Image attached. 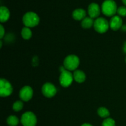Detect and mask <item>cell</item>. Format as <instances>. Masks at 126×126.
Wrapping results in <instances>:
<instances>
[{
  "instance_id": "11",
  "label": "cell",
  "mask_w": 126,
  "mask_h": 126,
  "mask_svg": "<svg viewBox=\"0 0 126 126\" xmlns=\"http://www.w3.org/2000/svg\"><path fill=\"white\" fill-rule=\"evenodd\" d=\"M123 25V20L119 16H114L110 20V27L113 30H118Z\"/></svg>"
},
{
  "instance_id": "1",
  "label": "cell",
  "mask_w": 126,
  "mask_h": 126,
  "mask_svg": "<svg viewBox=\"0 0 126 126\" xmlns=\"http://www.w3.org/2000/svg\"><path fill=\"white\" fill-rule=\"evenodd\" d=\"M118 7L114 0H105L102 3V11L104 15L108 17L114 16L117 12Z\"/></svg>"
},
{
  "instance_id": "6",
  "label": "cell",
  "mask_w": 126,
  "mask_h": 126,
  "mask_svg": "<svg viewBox=\"0 0 126 126\" xmlns=\"http://www.w3.org/2000/svg\"><path fill=\"white\" fill-rule=\"evenodd\" d=\"M36 123V117L33 112L27 111L22 114L21 123L23 126H35Z\"/></svg>"
},
{
  "instance_id": "7",
  "label": "cell",
  "mask_w": 126,
  "mask_h": 126,
  "mask_svg": "<svg viewBox=\"0 0 126 126\" xmlns=\"http://www.w3.org/2000/svg\"><path fill=\"white\" fill-rule=\"evenodd\" d=\"M13 89L11 84L4 78L0 80V95L2 97L9 96L12 94Z\"/></svg>"
},
{
  "instance_id": "19",
  "label": "cell",
  "mask_w": 126,
  "mask_h": 126,
  "mask_svg": "<svg viewBox=\"0 0 126 126\" xmlns=\"http://www.w3.org/2000/svg\"><path fill=\"white\" fill-rule=\"evenodd\" d=\"M23 107V103L22 101H17L13 104V110L15 111H19L22 110Z\"/></svg>"
},
{
  "instance_id": "12",
  "label": "cell",
  "mask_w": 126,
  "mask_h": 126,
  "mask_svg": "<svg viewBox=\"0 0 126 126\" xmlns=\"http://www.w3.org/2000/svg\"><path fill=\"white\" fill-rule=\"evenodd\" d=\"M10 17V11L5 6H1L0 7V21L1 22H6Z\"/></svg>"
},
{
  "instance_id": "9",
  "label": "cell",
  "mask_w": 126,
  "mask_h": 126,
  "mask_svg": "<svg viewBox=\"0 0 126 126\" xmlns=\"http://www.w3.org/2000/svg\"><path fill=\"white\" fill-rule=\"evenodd\" d=\"M33 91L30 86H24L21 89L19 92V96L21 100L24 102H28L32 98Z\"/></svg>"
},
{
  "instance_id": "14",
  "label": "cell",
  "mask_w": 126,
  "mask_h": 126,
  "mask_svg": "<svg viewBox=\"0 0 126 126\" xmlns=\"http://www.w3.org/2000/svg\"><path fill=\"white\" fill-rule=\"evenodd\" d=\"M74 79L79 83H82L86 80V75L81 70H76L73 73Z\"/></svg>"
},
{
  "instance_id": "16",
  "label": "cell",
  "mask_w": 126,
  "mask_h": 126,
  "mask_svg": "<svg viewBox=\"0 0 126 126\" xmlns=\"http://www.w3.org/2000/svg\"><path fill=\"white\" fill-rule=\"evenodd\" d=\"M19 123L18 118L16 116L11 115L7 119V123L9 126H17Z\"/></svg>"
},
{
  "instance_id": "13",
  "label": "cell",
  "mask_w": 126,
  "mask_h": 126,
  "mask_svg": "<svg viewBox=\"0 0 126 126\" xmlns=\"http://www.w3.org/2000/svg\"><path fill=\"white\" fill-rule=\"evenodd\" d=\"M73 17L76 20H82L86 18V12L82 9H76L73 12Z\"/></svg>"
},
{
  "instance_id": "10",
  "label": "cell",
  "mask_w": 126,
  "mask_h": 126,
  "mask_svg": "<svg viewBox=\"0 0 126 126\" xmlns=\"http://www.w3.org/2000/svg\"><path fill=\"white\" fill-rule=\"evenodd\" d=\"M88 13L89 17L92 18H97L100 14V8L98 4L92 2L88 7Z\"/></svg>"
},
{
  "instance_id": "5",
  "label": "cell",
  "mask_w": 126,
  "mask_h": 126,
  "mask_svg": "<svg viewBox=\"0 0 126 126\" xmlns=\"http://www.w3.org/2000/svg\"><path fill=\"white\" fill-rule=\"evenodd\" d=\"M94 29L99 33H104L107 32L110 27V23L105 18L99 17L94 21Z\"/></svg>"
},
{
  "instance_id": "24",
  "label": "cell",
  "mask_w": 126,
  "mask_h": 126,
  "mask_svg": "<svg viewBox=\"0 0 126 126\" xmlns=\"http://www.w3.org/2000/svg\"><path fill=\"white\" fill-rule=\"evenodd\" d=\"M81 126H92L91 124H87V123H86V124H83Z\"/></svg>"
},
{
  "instance_id": "17",
  "label": "cell",
  "mask_w": 126,
  "mask_h": 126,
  "mask_svg": "<svg viewBox=\"0 0 126 126\" xmlns=\"http://www.w3.org/2000/svg\"><path fill=\"white\" fill-rule=\"evenodd\" d=\"M97 113L101 118H107L108 117H109L110 114L109 110L105 107H100L98 108L97 110Z\"/></svg>"
},
{
  "instance_id": "8",
  "label": "cell",
  "mask_w": 126,
  "mask_h": 126,
  "mask_svg": "<svg viewBox=\"0 0 126 126\" xmlns=\"http://www.w3.org/2000/svg\"><path fill=\"white\" fill-rule=\"evenodd\" d=\"M42 92L45 97L47 98L53 97L57 93V89L52 84L47 82L42 87Z\"/></svg>"
},
{
  "instance_id": "26",
  "label": "cell",
  "mask_w": 126,
  "mask_h": 126,
  "mask_svg": "<svg viewBox=\"0 0 126 126\" xmlns=\"http://www.w3.org/2000/svg\"></svg>"
},
{
  "instance_id": "2",
  "label": "cell",
  "mask_w": 126,
  "mask_h": 126,
  "mask_svg": "<svg viewBox=\"0 0 126 126\" xmlns=\"http://www.w3.org/2000/svg\"><path fill=\"white\" fill-rule=\"evenodd\" d=\"M23 23L26 27H34L38 25L39 23V17L33 12H28L23 16Z\"/></svg>"
},
{
  "instance_id": "3",
  "label": "cell",
  "mask_w": 126,
  "mask_h": 126,
  "mask_svg": "<svg viewBox=\"0 0 126 126\" xmlns=\"http://www.w3.org/2000/svg\"><path fill=\"white\" fill-rule=\"evenodd\" d=\"M79 65V59L76 55H70L66 57L63 62L64 67L68 71L75 70Z\"/></svg>"
},
{
  "instance_id": "21",
  "label": "cell",
  "mask_w": 126,
  "mask_h": 126,
  "mask_svg": "<svg viewBox=\"0 0 126 126\" xmlns=\"http://www.w3.org/2000/svg\"><path fill=\"white\" fill-rule=\"evenodd\" d=\"M117 13L119 16L126 17V6H120L118 8Z\"/></svg>"
},
{
  "instance_id": "27",
  "label": "cell",
  "mask_w": 126,
  "mask_h": 126,
  "mask_svg": "<svg viewBox=\"0 0 126 126\" xmlns=\"http://www.w3.org/2000/svg\"></svg>"
},
{
  "instance_id": "25",
  "label": "cell",
  "mask_w": 126,
  "mask_h": 126,
  "mask_svg": "<svg viewBox=\"0 0 126 126\" xmlns=\"http://www.w3.org/2000/svg\"><path fill=\"white\" fill-rule=\"evenodd\" d=\"M122 1H123V2L124 3V4L126 6V0H122Z\"/></svg>"
},
{
  "instance_id": "23",
  "label": "cell",
  "mask_w": 126,
  "mask_h": 126,
  "mask_svg": "<svg viewBox=\"0 0 126 126\" xmlns=\"http://www.w3.org/2000/svg\"><path fill=\"white\" fill-rule=\"evenodd\" d=\"M123 50H124V52L126 54V41L124 43V46H123Z\"/></svg>"
},
{
  "instance_id": "22",
  "label": "cell",
  "mask_w": 126,
  "mask_h": 126,
  "mask_svg": "<svg viewBox=\"0 0 126 126\" xmlns=\"http://www.w3.org/2000/svg\"><path fill=\"white\" fill-rule=\"evenodd\" d=\"M4 33L5 32L4 29V27H2V25H0V38H1V39H2V38H3L4 35Z\"/></svg>"
},
{
  "instance_id": "4",
  "label": "cell",
  "mask_w": 126,
  "mask_h": 126,
  "mask_svg": "<svg viewBox=\"0 0 126 126\" xmlns=\"http://www.w3.org/2000/svg\"><path fill=\"white\" fill-rule=\"evenodd\" d=\"M73 79V75L68 70H65L61 72L59 81L62 87H68L72 84Z\"/></svg>"
},
{
  "instance_id": "18",
  "label": "cell",
  "mask_w": 126,
  "mask_h": 126,
  "mask_svg": "<svg viewBox=\"0 0 126 126\" xmlns=\"http://www.w3.org/2000/svg\"><path fill=\"white\" fill-rule=\"evenodd\" d=\"M21 34H22V38L27 40V39H29L31 38L32 36V32L31 30L30 29V28H28V27H24L22 29Z\"/></svg>"
},
{
  "instance_id": "20",
  "label": "cell",
  "mask_w": 126,
  "mask_h": 126,
  "mask_svg": "<svg viewBox=\"0 0 126 126\" xmlns=\"http://www.w3.org/2000/svg\"><path fill=\"white\" fill-rule=\"evenodd\" d=\"M102 126H116L115 121L111 118H106L102 123Z\"/></svg>"
},
{
  "instance_id": "15",
  "label": "cell",
  "mask_w": 126,
  "mask_h": 126,
  "mask_svg": "<svg viewBox=\"0 0 126 126\" xmlns=\"http://www.w3.org/2000/svg\"><path fill=\"white\" fill-rule=\"evenodd\" d=\"M94 19L90 17L84 18L82 20V22H81L82 27L83 28H85V29H89V28H91L92 25H94Z\"/></svg>"
}]
</instances>
